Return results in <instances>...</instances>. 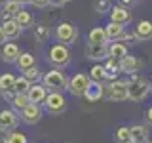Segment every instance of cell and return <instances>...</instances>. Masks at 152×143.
Here are the masks:
<instances>
[{
  "mask_svg": "<svg viewBox=\"0 0 152 143\" xmlns=\"http://www.w3.org/2000/svg\"><path fill=\"white\" fill-rule=\"evenodd\" d=\"M133 32H135V36H137L139 42L152 40V21H148V19H141V21L137 23V27L133 29Z\"/></svg>",
  "mask_w": 152,
  "mask_h": 143,
  "instance_id": "cell-12",
  "label": "cell"
},
{
  "mask_svg": "<svg viewBox=\"0 0 152 143\" xmlns=\"http://www.w3.org/2000/svg\"><path fill=\"white\" fill-rule=\"evenodd\" d=\"M93 8H95V12H97V13H101V15H107V13L110 12L112 4H110V0H95Z\"/></svg>",
  "mask_w": 152,
  "mask_h": 143,
  "instance_id": "cell-29",
  "label": "cell"
},
{
  "mask_svg": "<svg viewBox=\"0 0 152 143\" xmlns=\"http://www.w3.org/2000/svg\"><path fill=\"white\" fill-rule=\"evenodd\" d=\"M48 59H50V63H53L55 67L63 69V67H66L70 63V52H69V48L63 46V44H53L50 48Z\"/></svg>",
  "mask_w": 152,
  "mask_h": 143,
  "instance_id": "cell-4",
  "label": "cell"
},
{
  "mask_svg": "<svg viewBox=\"0 0 152 143\" xmlns=\"http://www.w3.org/2000/svg\"><path fill=\"white\" fill-rule=\"evenodd\" d=\"M32 32H34V38L40 42L48 40V36H50V29H48L46 25H34L32 27Z\"/></svg>",
  "mask_w": 152,
  "mask_h": 143,
  "instance_id": "cell-28",
  "label": "cell"
},
{
  "mask_svg": "<svg viewBox=\"0 0 152 143\" xmlns=\"http://www.w3.org/2000/svg\"><path fill=\"white\" fill-rule=\"evenodd\" d=\"M107 35L103 27H93L88 35V44H107Z\"/></svg>",
  "mask_w": 152,
  "mask_h": 143,
  "instance_id": "cell-22",
  "label": "cell"
},
{
  "mask_svg": "<svg viewBox=\"0 0 152 143\" xmlns=\"http://www.w3.org/2000/svg\"><path fill=\"white\" fill-rule=\"evenodd\" d=\"M13 19H15V23H17L21 29L32 27V15H31V12H25V10H21V12H19Z\"/></svg>",
  "mask_w": 152,
  "mask_h": 143,
  "instance_id": "cell-25",
  "label": "cell"
},
{
  "mask_svg": "<svg viewBox=\"0 0 152 143\" xmlns=\"http://www.w3.org/2000/svg\"><path fill=\"white\" fill-rule=\"evenodd\" d=\"M66 84H69V78L61 69H51L42 76V86L46 90H51V92H61V90H66Z\"/></svg>",
  "mask_w": 152,
  "mask_h": 143,
  "instance_id": "cell-2",
  "label": "cell"
},
{
  "mask_svg": "<svg viewBox=\"0 0 152 143\" xmlns=\"http://www.w3.org/2000/svg\"><path fill=\"white\" fill-rule=\"evenodd\" d=\"M44 107H46V111L51 113V114H61L66 109V99L63 97L61 92H51V94L46 95Z\"/></svg>",
  "mask_w": 152,
  "mask_h": 143,
  "instance_id": "cell-7",
  "label": "cell"
},
{
  "mask_svg": "<svg viewBox=\"0 0 152 143\" xmlns=\"http://www.w3.org/2000/svg\"><path fill=\"white\" fill-rule=\"evenodd\" d=\"M86 57L91 61H103L108 57V46L107 44H88L86 46Z\"/></svg>",
  "mask_w": 152,
  "mask_h": 143,
  "instance_id": "cell-9",
  "label": "cell"
},
{
  "mask_svg": "<svg viewBox=\"0 0 152 143\" xmlns=\"http://www.w3.org/2000/svg\"><path fill=\"white\" fill-rule=\"evenodd\" d=\"M19 54H21V50H19V46L15 42H6L2 48V59L6 61V63H15Z\"/></svg>",
  "mask_w": 152,
  "mask_h": 143,
  "instance_id": "cell-16",
  "label": "cell"
},
{
  "mask_svg": "<svg viewBox=\"0 0 152 143\" xmlns=\"http://www.w3.org/2000/svg\"><path fill=\"white\" fill-rule=\"evenodd\" d=\"M23 76H25V78H27L31 84H34L36 80L42 78V74H40V71H38V67H31V69L23 71Z\"/></svg>",
  "mask_w": 152,
  "mask_h": 143,
  "instance_id": "cell-30",
  "label": "cell"
},
{
  "mask_svg": "<svg viewBox=\"0 0 152 143\" xmlns=\"http://www.w3.org/2000/svg\"><path fill=\"white\" fill-rule=\"evenodd\" d=\"M89 84H91V80H89L88 74L84 73H76L72 78H69V84H66V90H69L70 94L74 95V97H82L86 94V90L89 88Z\"/></svg>",
  "mask_w": 152,
  "mask_h": 143,
  "instance_id": "cell-5",
  "label": "cell"
},
{
  "mask_svg": "<svg viewBox=\"0 0 152 143\" xmlns=\"http://www.w3.org/2000/svg\"><path fill=\"white\" fill-rule=\"evenodd\" d=\"M150 82L142 76L133 74L131 80H127V99H131V101H142L150 94Z\"/></svg>",
  "mask_w": 152,
  "mask_h": 143,
  "instance_id": "cell-1",
  "label": "cell"
},
{
  "mask_svg": "<svg viewBox=\"0 0 152 143\" xmlns=\"http://www.w3.org/2000/svg\"><path fill=\"white\" fill-rule=\"evenodd\" d=\"M150 143H152V139H150Z\"/></svg>",
  "mask_w": 152,
  "mask_h": 143,
  "instance_id": "cell-44",
  "label": "cell"
},
{
  "mask_svg": "<svg viewBox=\"0 0 152 143\" xmlns=\"http://www.w3.org/2000/svg\"><path fill=\"white\" fill-rule=\"evenodd\" d=\"M104 35H107V38H108V40H112V42L122 40V36L126 35V27L118 25V23H108L107 29H104Z\"/></svg>",
  "mask_w": 152,
  "mask_h": 143,
  "instance_id": "cell-19",
  "label": "cell"
},
{
  "mask_svg": "<svg viewBox=\"0 0 152 143\" xmlns=\"http://www.w3.org/2000/svg\"><path fill=\"white\" fill-rule=\"evenodd\" d=\"M13 86H15V76L13 74H10V73H6V74H0V92H2V95L6 99H10L12 101L13 99Z\"/></svg>",
  "mask_w": 152,
  "mask_h": 143,
  "instance_id": "cell-13",
  "label": "cell"
},
{
  "mask_svg": "<svg viewBox=\"0 0 152 143\" xmlns=\"http://www.w3.org/2000/svg\"><path fill=\"white\" fill-rule=\"evenodd\" d=\"M21 118H23L27 124H36V122L42 118V109H40V105L28 103L27 107L21 111Z\"/></svg>",
  "mask_w": 152,
  "mask_h": 143,
  "instance_id": "cell-11",
  "label": "cell"
},
{
  "mask_svg": "<svg viewBox=\"0 0 152 143\" xmlns=\"http://www.w3.org/2000/svg\"><path fill=\"white\" fill-rule=\"evenodd\" d=\"M108 17H110V23H118V25H124L126 27L127 23L131 21V12L127 8H124V6H112L110 8V12H108Z\"/></svg>",
  "mask_w": 152,
  "mask_h": 143,
  "instance_id": "cell-8",
  "label": "cell"
},
{
  "mask_svg": "<svg viewBox=\"0 0 152 143\" xmlns=\"http://www.w3.org/2000/svg\"><path fill=\"white\" fill-rule=\"evenodd\" d=\"M66 2H70V0H65V4H66Z\"/></svg>",
  "mask_w": 152,
  "mask_h": 143,
  "instance_id": "cell-42",
  "label": "cell"
},
{
  "mask_svg": "<svg viewBox=\"0 0 152 143\" xmlns=\"http://www.w3.org/2000/svg\"><path fill=\"white\" fill-rule=\"evenodd\" d=\"M2 2H6V0H0V4H2Z\"/></svg>",
  "mask_w": 152,
  "mask_h": 143,
  "instance_id": "cell-41",
  "label": "cell"
},
{
  "mask_svg": "<svg viewBox=\"0 0 152 143\" xmlns=\"http://www.w3.org/2000/svg\"><path fill=\"white\" fill-rule=\"evenodd\" d=\"M6 143H27V137L19 132H13L6 137Z\"/></svg>",
  "mask_w": 152,
  "mask_h": 143,
  "instance_id": "cell-32",
  "label": "cell"
},
{
  "mask_svg": "<svg viewBox=\"0 0 152 143\" xmlns=\"http://www.w3.org/2000/svg\"><path fill=\"white\" fill-rule=\"evenodd\" d=\"M139 69H141V61L137 59L135 55L127 54L126 57H122V59H120V71H122V73H127V74L133 76Z\"/></svg>",
  "mask_w": 152,
  "mask_h": 143,
  "instance_id": "cell-14",
  "label": "cell"
},
{
  "mask_svg": "<svg viewBox=\"0 0 152 143\" xmlns=\"http://www.w3.org/2000/svg\"><path fill=\"white\" fill-rule=\"evenodd\" d=\"M65 4V0H50V6H55V8H61Z\"/></svg>",
  "mask_w": 152,
  "mask_h": 143,
  "instance_id": "cell-35",
  "label": "cell"
},
{
  "mask_svg": "<svg viewBox=\"0 0 152 143\" xmlns=\"http://www.w3.org/2000/svg\"><path fill=\"white\" fill-rule=\"evenodd\" d=\"M0 27H2V31H4V35H6L8 40H12V38H17L19 35H21V31H23V29L15 23V19H8V21H4Z\"/></svg>",
  "mask_w": 152,
  "mask_h": 143,
  "instance_id": "cell-20",
  "label": "cell"
},
{
  "mask_svg": "<svg viewBox=\"0 0 152 143\" xmlns=\"http://www.w3.org/2000/svg\"><path fill=\"white\" fill-rule=\"evenodd\" d=\"M129 132H131V139L135 143H146V139H148V128L146 126L135 124V126L129 128Z\"/></svg>",
  "mask_w": 152,
  "mask_h": 143,
  "instance_id": "cell-21",
  "label": "cell"
},
{
  "mask_svg": "<svg viewBox=\"0 0 152 143\" xmlns=\"http://www.w3.org/2000/svg\"><path fill=\"white\" fill-rule=\"evenodd\" d=\"M15 63L21 71H27V69H31V67H34V55H32L31 52H21Z\"/></svg>",
  "mask_w": 152,
  "mask_h": 143,
  "instance_id": "cell-24",
  "label": "cell"
},
{
  "mask_svg": "<svg viewBox=\"0 0 152 143\" xmlns=\"http://www.w3.org/2000/svg\"><path fill=\"white\" fill-rule=\"evenodd\" d=\"M55 38L59 40V44H63V46L74 44L76 38H78V27L72 25V23H69V21L59 23L57 29H55Z\"/></svg>",
  "mask_w": 152,
  "mask_h": 143,
  "instance_id": "cell-3",
  "label": "cell"
},
{
  "mask_svg": "<svg viewBox=\"0 0 152 143\" xmlns=\"http://www.w3.org/2000/svg\"><path fill=\"white\" fill-rule=\"evenodd\" d=\"M88 76H89L91 82L103 84V82H107V69H104L103 65H95V67H91V71H89Z\"/></svg>",
  "mask_w": 152,
  "mask_h": 143,
  "instance_id": "cell-23",
  "label": "cell"
},
{
  "mask_svg": "<svg viewBox=\"0 0 152 143\" xmlns=\"http://www.w3.org/2000/svg\"><path fill=\"white\" fill-rule=\"evenodd\" d=\"M116 139H118V143H124V141L131 139L129 128H126V126H120V128H118V130H116Z\"/></svg>",
  "mask_w": 152,
  "mask_h": 143,
  "instance_id": "cell-31",
  "label": "cell"
},
{
  "mask_svg": "<svg viewBox=\"0 0 152 143\" xmlns=\"http://www.w3.org/2000/svg\"><path fill=\"white\" fill-rule=\"evenodd\" d=\"M126 55H127V44H124L122 40H116L108 46V57L120 61L122 57H126Z\"/></svg>",
  "mask_w": 152,
  "mask_h": 143,
  "instance_id": "cell-18",
  "label": "cell"
},
{
  "mask_svg": "<svg viewBox=\"0 0 152 143\" xmlns=\"http://www.w3.org/2000/svg\"><path fill=\"white\" fill-rule=\"evenodd\" d=\"M122 42H124V44H126V42H127V44H137L139 40H137L135 32H126V35L122 36Z\"/></svg>",
  "mask_w": 152,
  "mask_h": 143,
  "instance_id": "cell-33",
  "label": "cell"
},
{
  "mask_svg": "<svg viewBox=\"0 0 152 143\" xmlns=\"http://www.w3.org/2000/svg\"><path fill=\"white\" fill-rule=\"evenodd\" d=\"M104 97H107L108 101H114V103L127 99V82L114 80V82L107 84V88H104Z\"/></svg>",
  "mask_w": 152,
  "mask_h": 143,
  "instance_id": "cell-6",
  "label": "cell"
},
{
  "mask_svg": "<svg viewBox=\"0 0 152 143\" xmlns=\"http://www.w3.org/2000/svg\"><path fill=\"white\" fill-rule=\"evenodd\" d=\"M46 92H48V90L42 84H31V88H28V92H27V97H28L31 103L38 105V103H42L46 99V95H48Z\"/></svg>",
  "mask_w": 152,
  "mask_h": 143,
  "instance_id": "cell-15",
  "label": "cell"
},
{
  "mask_svg": "<svg viewBox=\"0 0 152 143\" xmlns=\"http://www.w3.org/2000/svg\"><path fill=\"white\" fill-rule=\"evenodd\" d=\"M13 2H17V4H21V6H23V4H31V0H13Z\"/></svg>",
  "mask_w": 152,
  "mask_h": 143,
  "instance_id": "cell-39",
  "label": "cell"
},
{
  "mask_svg": "<svg viewBox=\"0 0 152 143\" xmlns=\"http://www.w3.org/2000/svg\"><path fill=\"white\" fill-rule=\"evenodd\" d=\"M84 97L88 99V101H99L101 97H104V86L103 84H97V82H91L89 84V88L86 90Z\"/></svg>",
  "mask_w": 152,
  "mask_h": 143,
  "instance_id": "cell-17",
  "label": "cell"
},
{
  "mask_svg": "<svg viewBox=\"0 0 152 143\" xmlns=\"http://www.w3.org/2000/svg\"><path fill=\"white\" fill-rule=\"evenodd\" d=\"M124 143H135V141H133V139H127V141H124Z\"/></svg>",
  "mask_w": 152,
  "mask_h": 143,
  "instance_id": "cell-40",
  "label": "cell"
},
{
  "mask_svg": "<svg viewBox=\"0 0 152 143\" xmlns=\"http://www.w3.org/2000/svg\"><path fill=\"white\" fill-rule=\"evenodd\" d=\"M28 88H31V82L25 78V76H19L15 78V86H13V94H27Z\"/></svg>",
  "mask_w": 152,
  "mask_h": 143,
  "instance_id": "cell-26",
  "label": "cell"
},
{
  "mask_svg": "<svg viewBox=\"0 0 152 143\" xmlns=\"http://www.w3.org/2000/svg\"><path fill=\"white\" fill-rule=\"evenodd\" d=\"M28 103H31V101H28L27 94H15V95H13V99H12V105L15 109H19V111H23Z\"/></svg>",
  "mask_w": 152,
  "mask_h": 143,
  "instance_id": "cell-27",
  "label": "cell"
},
{
  "mask_svg": "<svg viewBox=\"0 0 152 143\" xmlns=\"http://www.w3.org/2000/svg\"><path fill=\"white\" fill-rule=\"evenodd\" d=\"M17 124H19V116L13 111H10V109L0 111V132H10L13 128H17Z\"/></svg>",
  "mask_w": 152,
  "mask_h": 143,
  "instance_id": "cell-10",
  "label": "cell"
},
{
  "mask_svg": "<svg viewBox=\"0 0 152 143\" xmlns=\"http://www.w3.org/2000/svg\"><path fill=\"white\" fill-rule=\"evenodd\" d=\"M150 88H152V84H150Z\"/></svg>",
  "mask_w": 152,
  "mask_h": 143,
  "instance_id": "cell-43",
  "label": "cell"
},
{
  "mask_svg": "<svg viewBox=\"0 0 152 143\" xmlns=\"http://www.w3.org/2000/svg\"><path fill=\"white\" fill-rule=\"evenodd\" d=\"M31 4H34L38 8H44V6H50V0H31Z\"/></svg>",
  "mask_w": 152,
  "mask_h": 143,
  "instance_id": "cell-34",
  "label": "cell"
},
{
  "mask_svg": "<svg viewBox=\"0 0 152 143\" xmlns=\"http://www.w3.org/2000/svg\"><path fill=\"white\" fill-rule=\"evenodd\" d=\"M8 38H6V35H4V31H2V27H0V44H4Z\"/></svg>",
  "mask_w": 152,
  "mask_h": 143,
  "instance_id": "cell-38",
  "label": "cell"
},
{
  "mask_svg": "<svg viewBox=\"0 0 152 143\" xmlns=\"http://www.w3.org/2000/svg\"><path fill=\"white\" fill-rule=\"evenodd\" d=\"M146 122H148L150 126H152V107L146 109Z\"/></svg>",
  "mask_w": 152,
  "mask_h": 143,
  "instance_id": "cell-37",
  "label": "cell"
},
{
  "mask_svg": "<svg viewBox=\"0 0 152 143\" xmlns=\"http://www.w3.org/2000/svg\"><path fill=\"white\" fill-rule=\"evenodd\" d=\"M137 0H120V6H124V8H127V6H133Z\"/></svg>",
  "mask_w": 152,
  "mask_h": 143,
  "instance_id": "cell-36",
  "label": "cell"
}]
</instances>
